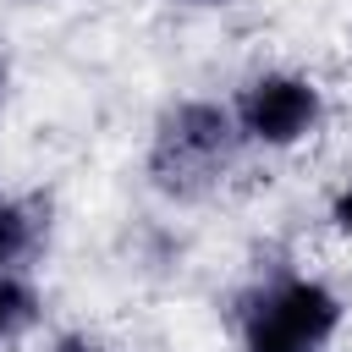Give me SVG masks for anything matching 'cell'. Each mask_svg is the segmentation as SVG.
<instances>
[{"label":"cell","mask_w":352,"mask_h":352,"mask_svg":"<svg viewBox=\"0 0 352 352\" xmlns=\"http://www.w3.org/2000/svg\"><path fill=\"white\" fill-rule=\"evenodd\" d=\"M192 6H220V0H192Z\"/></svg>","instance_id":"ba28073f"},{"label":"cell","mask_w":352,"mask_h":352,"mask_svg":"<svg viewBox=\"0 0 352 352\" xmlns=\"http://www.w3.org/2000/svg\"><path fill=\"white\" fill-rule=\"evenodd\" d=\"M319 121V88L308 77H292V72H270V77H253L236 99V126L242 138L253 143H270V148H292L297 138H308Z\"/></svg>","instance_id":"3957f363"},{"label":"cell","mask_w":352,"mask_h":352,"mask_svg":"<svg viewBox=\"0 0 352 352\" xmlns=\"http://www.w3.org/2000/svg\"><path fill=\"white\" fill-rule=\"evenodd\" d=\"M341 324V302L319 280H280L270 286L242 330V352H324Z\"/></svg>","instance_id":"7a4b0ae2"},{"label":"cell","mask_w":352,"mask_h":352,"mask_svg":"<svg viewBox=\"0 0 352 352\" xmlns=\"http://www.w3.org/2000/svg\"><path fill=\"white\" fill-rule=\"evenodd\" d=\"M38 248V214L16 198H0V270L22 264Z\"/></svg>","instance_id":"277c9868"},{"label":"cell","mask_w":352,"mask_h":352,"mask_svg":"<svg viewBox=\"0 0 352 352\" xmlns=\"http://www.w3.org/2000/svg\"><path fill=\"white\" fill-rule=\"evenodd\" d=\"M231 154H236V116L209 99H187L165 110L154 148H148V176L170 198H198L220 182Z\"/></svg>","instance_id":"6da1fadb"},{"label":"cell","mask_w":352,"mask_h":352,"mask_svg":"<svg viewBox=\"0 0 352 352\" xmlns=\"http://www.w3.org/2000/svg\"><path fill=\"white\" fill-rule=\"evenodd\" d=\"M330 220H336V231H341V236H352V187H346V192H336Z\"/></svg>","instance_id":"8992f818"},{"label":"cell","mask_w":352,"mask_h":352,"mask_svg":"<svg viewBox=\"0 0 352 352\" xmlns=\"http://www.w3.org/2000/svg\"><path fill=\"white\" fill-rule=\"evenodd\" d=\"M28 319H33V292H28L11 270H0V341L16 336Z\"/></svg>","instance_id":"5b68a950"},{"label":"cell","mask_w":352,"mask_h":352,"mask_svg":"<svg viewBox=\"0 0 352 352\" xmlns=\"http://www.w3.org/2000/svg\"><path fill=\"white\" fill-rule=\"evenodd\" d=\"M0 88H6V66H0Z\"/></svg>","instance_id":"9c48e42d"},{"label":"cell","mask_w":352,"mask_h":352,"mask_svg":"<svg viewBox=\"0 0 352 352\" xmlns=\"http://www.w3.org/2000/svg\"><path fill=\"white\" fill-rule=\"evenodd\" d=\"M50 352H99V346H94V341H82V336H60Z\"/></svg>","instance_id":"52a82bcc"}]
</instances>
